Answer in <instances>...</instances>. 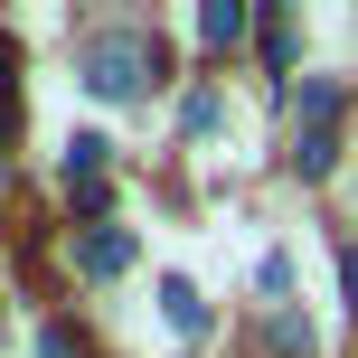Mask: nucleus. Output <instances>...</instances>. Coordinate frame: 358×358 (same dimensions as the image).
Segmentation results:
<instances>
[{
    "instance_id": "f257e3e1",
    "label": "nucleus",
    "mask_w": 358,
    "mask_h": 358,
    "mask_svg": "<svg viewBox=\"0 0 358 358\" xmlns=\"http://www.w3.org/2000/svg\"><path fill=\"white\" fill-rule=\"evenodd\" d=\"M142 76H161V38H132V29H104L85 48V85L94 94H132Z\"/></svg>"
},
{
    "instance_id": "f03ea898",
    "label": "nucleus",
    "mask_w": 358,
    "mask_h": 358,
    "mask_svg": "<svg viewBox=\"0 0 358 358\" xmlns=\"http://www.w3.org/2000/svg\"><path fill=\"white\" fill-rule=\"evenodd\" d=\"M76 264H85L94 283H113V273L132 264V236L123 227H85V236H76Z\"/></svg>"
},
{
    "instance_id": "7ed1b4c3",
    "label": "nucleus",
    "mask_w": 358,
    "mask_h": 358,
    "mask_svg": "<svg viewBox=\"0 0 358 358\" xmlns=\"http://www.w3.org/2000/svg\"><path fill=\"white\" fill-rule=\"evenodd\" d=\"M161 311H170V330H179V340H198V330H208V302H198V283H179V273L161 283Z\"/></svg>"
},
{
    "instance_id": "20e7f679",
    "label": "nucleus",
    "mask_w": 358,
    "mask_h": 358,
    "mask_svg": "<svg viewBox=\"0 0 358 358\" xmlns=\"http://www.w3.org/2000/svg\"><path fill=\"white\" fill-rule=\"evenodd\" d=\"M198 38H208V48H236V38H245V0H208V10H198Z\"/></svg>"
},
{
    "instance_id": "39448f33",
    "label": "nucleus",
    "mask_w": 358,
    "mask_h": 358,
    "mask_svg": "<svg viewBox=\"0 0 358 358\" xmlns=\"http://www.w3.org/2000/svg\"><path fill=\"white\" fill-rule=\"evenodd\" d=\"M292 113H302V132H330V113H340V85H330V76H311V85L292 94Z\"/></svg>"
},
{
    "instance_id": "423d86ee",
    "label": "nucleus",
    "mask_w": 358,
    "mask_h": 358,
    "mask_svg": "<svg viewBox=\"0 0 358 358\" xmlns=\"http://www.w3.org/2000/svg\"><path fill=\"white\" fill-rule=\"evenodd\" d=\"M330 161H340V142H330V132H292V170H302V179H321Z\"/></svg>"
},
{
    "instance_id": "0eeeda50",
    "label": "nucleus",
    "mask_w": 358,
    "mask_h": 358,
    "mask_svg": "<svg viewBox=\"0 0 358 358\" xmlns=\"http://www.w3.org/2000/svg\"><path fill=\"white\" fill-rule=\"evenodd\" d=\"M10 76H19V48H10V38H0V132L19 123V85H10Z\"/></svg>"
},
{
    "instance_id": "6e6552de",
    "label": "nucleus",
    "mask_w": 358,
    "mask_h": 358,
    "mask_svg": "<svg viewBox=\"0 0 358 358\" xmlns=\"http://www.w3.org/2000/svg\"><path fill=\"white\" fill-rule=\"evenodd\" d=\"M311 349H321V340H311L302 321H273V358H311Z\"/></svg>"
},
{
    "instance_id": "1a4fd4ad",
    "label": "nucleus",
    "mask_w": 358,
    "mask_h": 358,
    "mask_svg": "<svg viewBox=\"0 0 358 358\" xmlns=\"http://www.w3.org/2000/svg\"><path fill=\"white\" fill-rule=\"evenodd\" d=\"M340 283H349V311H358V245L340 255Z\"/></svg>"
}]
</instances>
